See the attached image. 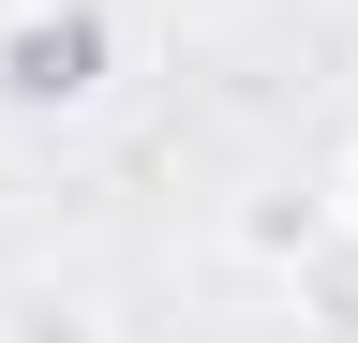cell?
I'll list each match as a JSON object with an SVG mask.
<instances>
[{
    "label": "cell",
    "instance_id": "obj_4",
    "mask_svg": "<svg viewBox=\"0 0 358 343\" xmlns=\"http://www.w3.org/2000/svg\"><path fill=\"white\" fill-rule=\"evenodd\" d=\"M329 209H343V239H358V135H343V164H329Z\"/></svg>",
    "mask_w": 358,
    "mask_h": 343
},
{
    "label": "cell",
    "instance_id": "obj_1",
    "mask_svg": "<svg viewBox=\"0 0 358 343\" xmlns=\"http://www.w3.org/2000/svg\"><path fill=\"white\" fill-rule=\"evenodd\" d=\"M120 90V15L105 0H15L0 15V105L15 119H90Z\"/></svg>",
    "mask_w": 358,
    "mask_h": 343
},
{
    "label": "cell",
    "instance_id": "obj_3",
    "mask_svg": "<svg viewBox=\"0 0 358 343\" xmlns=\"http://www.w3.org/2000/svg\"><path fill=\"white\" fill-rule=\"evenodd\" d=\"M150 15H164V30H224L239 0H150Z\"/></svg>",
    "mask_w": 358,
    "mask_h": 343
},
{
    "label": "cell",
    "instance_id": "obj_2",
    "mask_svg": "<svg viewBox=\"0 0 358 343\" xmlns=\"http://www.w3.org/2000/svg\"><path fill=\"white\" fill-rule=\"evenodd\" d=\"M0 343H120V314L90 284H15L0 298Z\"/></svg>",
    "mask_w": 358,
    "mask_h": 343
}]
</instances>
